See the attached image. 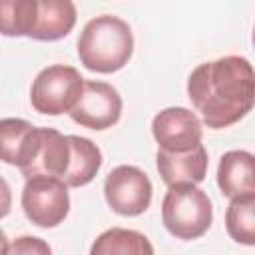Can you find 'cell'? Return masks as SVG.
Wrapping results in <instances>:
<instances>
[{"instance_id":"obj_16","label":"cell","mask_w":255,"mask_h":255,"mask_svg":"<svg viewBox=\"0 0 255 255\" xmlns=\"http://www.w3.org/2000/svg\"><path fill=\"white\" fill-rule=\"evenodd\" d=\"M36 16L38 0H0V34L8 38H28Z\"/></svg>"},{"instance_id":"obj_9","label":"cell","mask_w":255,"mask_h":255,"mask_svg":"<svg viewBox=\"0 0 255 255\" xmlns=\"http://www.w3.org/2000/svg\"><path fill=\"white\" fill-rule=\"evenodd\" d=\"M122 108V96L112 84L100 80H86L82 96L76 108L70 112V118L82 128L104 131L120 122Z\"/></svg>"},{"instance_id":"obj_1","label":"cell","mask_w":255,"mask_h":255,"mask_svg":"<svg viewBox=\"0 0 255 255\" xmlns=\"http://www.w3.org/2000/svg\"><path fill=\"white\" fill-rule=\"evenodd\" d=\"M187 98L201 116V126L225 129L243 120L255 98L253 66L243 56H223L193 68Z\"/></svg>"},{"instance_id":"obj_19","label":"cell","mask_w":255,"mask_h":255,"mask_svg":"<svg viewBox=\"0 0 255 255\" xmlns=\"http://www.w3.org/2000/svg\"><path fill=\"white\" fill-rule=\"evenodd\" d=\"M12 209V189L8 181L0 175V219H4Z\"/></svg>"},{"instance_id":"obj_2","label":"cell","mask_w":255,"mask_h":255,"mask_svg":"<svg viewBox=\"0 0 255 255\" xmlns=\"http://www.w3.org/2000/svg\"><path fill=\"white\" fill-rule=\"evenodd\" d=\"M133 54V34L126 20L102 14L86 22L78 38L80 64L96 74L120 72Z\"/></svg>"},{"instance_id":"obj_20","label":"cell","mask_w":255,"mask_h":255,"mask_svg":"<svg viewBox=\"0 0 255 255\" xmlns=\"http://www.w3.org/2000/svg\"><path fill=\"white\" fill-rule=\"evenodd\" d=\"M6 247H8V237H6V233L0 229V255L6 253Z\"/></svg>"},{"instance_id":"obj_18","label":"cell","mask_w":255,"mask_h":255,"mask_svg":"<svg viewBox=\"0 0 255 255\" xmlns=\"http://www.w3.org/2000/svg\"><path fill=\"white\" fill-rule=\"evenodd\" d=\"M4 255H52V247L42 237L20 235L12 243H8Z\"/></svg>"},{"instance_id":"obj_5","label":"cell","mask_w":255,"mask_h":255,"mask_svg":"<svg viewBox=\"0 0 255 255\" xmlns=\"http://www.w3.org/2000/svg\"><path fill=\"white\" fill-rule=\"evenodd\" d=\"M70 165V141L68 135L54 128H36L30 131L18 169L26 179L32 177H56L64 179Z\"/></svg>"},{"instance_id":"obj_8","label":"cell","mask_w":255,"mask_h":255,"mask_svg":"<svg viewBox=\"0 0 255 255\" xmlns=\"http://www.w3.org/2000/svg\"><path fill=\"white\" fill-rule=\"evenodd\" d=\"M151 135L159 151L185 153L201 143L203 126L195 112L181 106H171L153 116Z\"/></svg>"},{"instance_id":"obj_7","label":"cell","mask_w":255,"mask_h":255,"mask_svg":"<svg viewBox=\"0 0 255 255\" xmlns=\"http://www.w3.org/2000/svg\"><path fill=\"white\" fill-rule=\"evenodd\" d=\"M153 187L145 171L135 165L114 167L104 181V197L110 209L124 217H135L147 211Z\"/></svg>"},{"instance_id":"obj_4","label":"cell","mask_w":255,"mask_h":255,"mask_svg":"<svg viewBox=\"0 0 255 255\" xmlns=\"http://www.w3.org/2000/svg\"><path fill=\"white\" fill-rule=\"evenodd\" d=\"M84 78L74 66L52 64L38 72L30 88V104L38 114H70L84 90Z\"/></svg>"},{"instance_id":"obj_6","label":"cell","mask_w":255,"mask_h":255,"mask_svg":"<svg viewBox=\"0 0 255 255\" xmlns=\"http://www.w3.org/2000/svg\"><path fill=\"white\" fill-rule=\"evenodd\" d=\"M20 203L30 223L52 229L64 223L70 213V191L56 177H32L24 183Z\"/></svg>"},{"instance_id":"obj_11","label":"cell","mask_w":255,"mask_h":255,"mask_svg":"<svg viewBox=\"0 0 255 255\" xmlns=\"http://www.w3.org/2000/svg\"><path fill=\"white\" fill-rule=\"evenodd\" d=\"M217 187L227 199L255 195V157L247 149L225 151L217 165Z\"/></svg>"},{"instance_id":"obj_14","label":"cell","mask_w":255,"mask_h":255,"mask_svg":"<svg viewBox=\"0 0 255 255\" xmlns=\"http://www.w3.org/2000/svg\"><path fill=\"white\" fill-rule=\"evenodd\" d=\"M90 255H155V251L143 233L126 227H112L96 237Z\"/></svg>"},{"instance_id":"obj_13","label":"cell","mask_w":255,"mask_h":255,"mask_svg":"<svg viewBox=\"0 0 255 255\" xmlns=\"http://www.w3.org/2000/svg\"><path fill=\"white\" fill-rule=\"evenodd\" d=\"M70 141V165L64 175L68 187L88 185L102 167V149L84 135H68Z\"/></svg>"},{"instance_id":"obj_15","label":"cell","mask_w":255,"mask_h":255,"mask_svg":"<svg viewBox=\"0 0 255 255\" xmlns=\"http://www.w3.org/2000/svg\"><path fill=\"white\" fill-rule=\"evenodd\" d=\"M225 229L235 243L245 247L255 245V195L229 199L225 209Z\"/></svg>"},{"instance_id":"obj_3","label":"cell","mask_w":255,"mask_h":255,"mask_svg":"<svg viewBox=\"0 0 255 255\" xmlns=\"http://www.w3.org/2000/svg\"><path fill=\"white\" fill-rule=\"evenodd\" d=\"M213 221L209 195L191 183L169 185L161 199V223L169 235L193 241L207 233Z\"/></svg>"},{"instance_id":"obj_10","label":"cell","mask_w":255,"mask_h":255,"mask_svg":"<svg viewBox=\"0 0 255 255\" xmlns=\"http://www.w3.org/2000/svg\"><path fill=\"white\" fill-rule=\"evenodd\" d=\"M207 165H209V157L203 143H199L197 147L185 153H165L159 149L155 153L157 173L167 187L179 183H191V185L201 183L207 175Z\"/></svg>"},{"instance_id":"obj_12","label":"cell","mask_w":255,"mask_h":255,"mask_svg":"<svg viewBox=\"0 0 255 255\" xmlns=\"http://www.w3.org/2000/svg\"><path fill=\"white\" fill-rule=\"evenodd\" d=\"M78 10L70 0H38V16L28 38L56 42L66 38L76 26Z\"/></svg>"},{"instance_id":"obj_17","label":"cell","mask_w":255,"mask_h":255,"mask_svg":"<svg viewBox=\"0 0 255 255\" xmlns=\"http://www.w3.org/2000/svg\"><path fill=\"white\" fill-rule=\"evenodd\" d=\"M32 129H34V126L22 118H2L0 120V159L4 163L18 167Z\"/></svg>"}]
</instances>
